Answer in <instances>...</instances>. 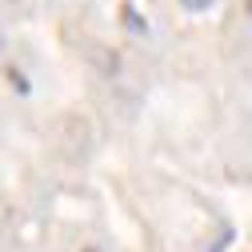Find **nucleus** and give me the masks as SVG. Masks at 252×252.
<instances>
[{
	"mask_svg": "<svg viewBox=\"0 0 252 252\" xmlns=\"http://www.w3.org/2000/svg\"><path fill=\"white\" fill-rule=\"evenodd\" d=\"M180 4H184V8H192V12H204V8L216 4V0H180Z\"/></svg>",
	"mask_w": 252,
	"mask_h": 252,
	"instance_id": "1",
	"label": "nucleus"
},
{
	"mask_svg": "<svg viewBox=\"0 0 252 252\" xmlns=\"http://www.w3.org/2000/svg\"><path fill=\"white\" fill-rule=\"evenodd\" d=\"M0 48H4V40H0Z\"/></svg>",
	"mask_w": 252,
	"mask_h": 252,
	"instance_id": "2",
	"label": "nucleus"
}]
</instances>
